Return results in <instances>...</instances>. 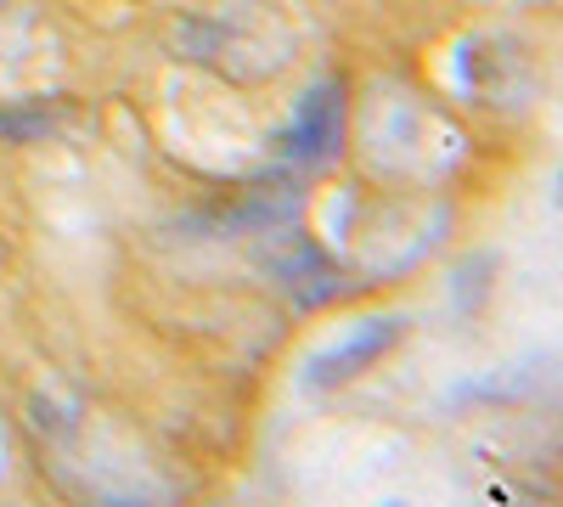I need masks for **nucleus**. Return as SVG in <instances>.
Returning <instances> with one entry per match:
<instances>
[{"instance_id":"f257e3e1","label":"nucleus","mask_w":563,"mask_h":507,"mask_svg":"<svg viewBox=\"0 0 563 507\" xmlns=\"http://www.w3.org/2000/svg\"><path fill=\"white\" fill-rule=\"evenodd\" d=\"M344 142V90L339 85H316L299 102V119L288 130V153L299 164H327Z\"/></svg>"},{"instance_id":"f03ea898","label":"nucleus","mask_w":563,"mask_h":507,"mask_svg":"<svg viewBox=\"0 0 563 507\" xmlns=\"http://www.w3.org/2000/svg\"><path fill=\"white\" fill-rule=\"evenodd\" d=\"M395 321H372V328H361L350 344H339L333 355H321L316 361V373H310V384H344V378H355L361 373V366H372V361H378L389 344H395Z\"/></svg>"}]
</instances>
